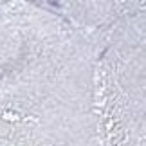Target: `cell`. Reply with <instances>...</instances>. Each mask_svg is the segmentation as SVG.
<instances>
[{
    "label": "cell",
    "mask_w": 146,
    "mask_h": 146,
    "mask_svg": "<svg viewBox=\"0 0 146 146\" xmlns=\"http://www.w3.org/2000/svg\"><path fill=\"white\" fill-rule=\"evenodd\" d=\"M98 40L70 25L0 70V146H98Z\"/></svg>",
    "instance_id": "6da1fadb"
},
{
    "label": "cell",
    "mask_w": 146,
    "mask_h": 146,
    "mask_svg": "<svg viewBox=\"0 0 146 146\" xmlns=\"http://www.w3.org/2000/svg\"><path fill=\"white\" fill-rule=\"evenodd\" d=\"M94 108L98 146H144V9L99 50Z\"/></svg>",
    "instance_id": "7a4b0ae2"
}]
</instances>
